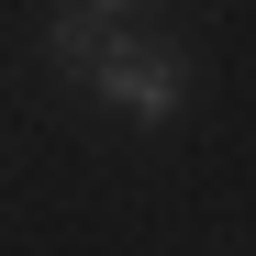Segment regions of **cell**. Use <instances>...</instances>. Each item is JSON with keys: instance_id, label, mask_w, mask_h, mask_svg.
Here are the masks:
<instances>
[{"instance_id": "1", "label": "cell", "mask_w": 256, "mask_h": 256, "mask_svg": "<svg viewBox=\"0 0 256 256\" xmlns=\"http://www.w3.org/2000/svg\"><path fill=\"white\" fill-rule=\"evenodd\" d=\"M90 78H100V100H122L134 122H167V112H178V56H156V45H122V34H112Z\"/></svg>"}, {"instance_id": "2", "label": "cell", "mask_w": 256, "mask_h": 256, "mask_svg": "<svg viewBox=\"0 0 256 256\" xmlns=\"http://www.w3.org/2000/svg\"><path fill=\"white\" fill-rule=\"evenodd\" d=\"M100 45H112V34H100V12H90V0H78V12L56 22V67H67V78H90V67H100Z\"/></svg>"}, {"instance_id": "3", "label": "cell", "mask_w": 256, "mask_h": 256, "mask_svg": "<svg viewBox=\"0 0 256 256\" xmlns=\"http://www.w3.org/2000/svg\"><path fill=\"white\" fill-rule=\"evenodd\" d=\"M90 12H100V22H112V12H122V0H90Z\"/></svg>"}]
</instances>
